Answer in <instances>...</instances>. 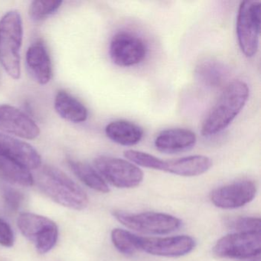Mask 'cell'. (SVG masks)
Wrapping results in <instances>:
<instances>
[{
  "mask_svg": "<svg viewBox=\"0 0 261 261\" xmlns=\"http://www.w3.org/2000/svg\"><path fill=\"white\" fill-rule=\"evenodd\" d=\"M113 215L128 228L149 234H166L181 226V220L176 217L159 212L132 214L115 211Z\"/></svg>",
  "mask_w": 261,
  "mask_h": 261,
  "instance_id": "6",
  "label": "cell"
},
{
  "mask_svg": "<svg viewBox=\"0 0 261 261\" xmlns=\"http://www.w3.org/2000/svg\"><path fill=\"white\" fill-rule=\"evenodd\" d=\"M36 181L42 192L61 205L79 211L88 206V198L85 191L57 168L44 166L38 174Z\"/></svg>",
  "mask_w": 261,
  "mask_h": 261,
  "instance_id": "2",
  "label": "cell"
},
{
  "mask_svg": "<svg viewBox=\"0 0 261 261\" xmlns=\"http://www.w3.org/2000/svg\"><path fill=\"white\" fill-rule=\"evenodd\" d=\"M260 20V3L251 0L241 3L237 18V36L240 48L246 57H253L257 53Z\"/></svg>",
  "mask_w": 261,
  "mask_h": 261,
  "instance_id": "5",
  "label": "cell"
},
{
  "mask_svg": "<svg viewBox=\"0 0 261 261\" xmlns=\"http://www.w3.org/2000/svg\"><path fill=\"white\" fill-rule=\"evenodd\" d=\"M68 165L74 175L87 186L101 193L110 192L109 186L101 175L90 165L75 160H68Z\"/></svg>",
  "mask_w": 261,
  "mask_h": 261,
  "instance_id": "21",
  "label": "cell"
},
{
  "mask_svg": "<svg viewBox=\"0 0 261 261\" xmlns=\"http://www.w3.org/2000/svg\"><path fill=\"white\" fill-rule=\"evenodd\" d=\"M22 234L34 244L41 254L49 252L59 238L57 224L49 218L33 213H22L17 220Z\"/></svg>",
  "mask_w": 261,
  "mask_h": 261,
  "instance_id": "7",
  "label": "cell"
},
{
  "mask_svg": "<svg viewBox=\"0 0 261 261\" xmlns=\"http://www.w3.org/2000/svg\"><path fill=\"white\" fill-rule=\"evenodd\" d=\"M260 232H236L218 240L213 252L218 257L249 261L260 255Z\"/></svg>",
  "mask_w": 261,
  "mask_h": 261,
  "instance_id": "9",
  "label": "cell"
},
{
  "mask_svg": "<svg viewBox=\"0 0 261 261\" xmlns=\"http://www.w3.org/2000/svg\"><path fill=\"white\" fill-rule=\"evenodd\" d=\"M256 192L257 187L254 181L241 180L212 191L211 201L220 208H238L253 201Z\"/></svg>",
  "mask_w": 261,
  "mask_h": 261,
  "instance_id": "12",
  "label": "cell"
},
{
  "mask_svg": "<svg viewBox=\"0 0 261 261\" xmlns=\"http://www.w3.org/2000/svg\"><path fill=\"white\" fill-rule=\"evenodd\" d=\"M195 240L190 236L167 238H143L138 236L137 249L154 256L178 257L192 252L195 247Z\"/></svg>",
  "mask_w": 261,
  "mask_h": 261,
  "instance_id": "11",
  "label": "cell"
},
{
  "mask_svg": "<svg viewBox=\"0 0 261 261\" xmlns=\"http://www.w3.org/2000/svg\"><path fill=\"white\" fill-rule=\"evenodd\" d=\"M2 195L6 205L12 211H18L24 201V195L17 189L10 186H4Z\"/></svg>",
  "mask_w": 261,
  "mask_h": 261,
  "instance_id": "25",
  "label": "cell"
},
{
  "mask_svg": "<svg viewBox=\"0 0 261 261\" xmlns=\"http://www.w3.org/2000/svg\"><path fill=\"white\" fill-rule=\"evenodd\" d=\"M137 238L138 235L123 229H114L111 232V240L114 247L126 256H132L138 251Z\"/></svg>",
  "mask_w": 261,
  "mask_h": 261,
  "instance_id": "22",
  "label": "cell"
},
{
  "mask_svg": "<svg viewBox=\"0 0 261 261\" xmlns=\"http://www.w3.org/2000/svg\"><path fill=\"white\" fill-rule=\"evenodd\" d=\"M27 69L33 79L40 85H46L53 75V67L48 49L40 41L35 42L27 53Z\"/></svg>",
  "mask_w": 261,
  "mask_h": 261,
  "instance_id": "16",
  "label": "cell"
},
{
  "mask_svg": "<svg viewBox=\"0 0 261 261\" xmlns=\"http://www.w3.org/2000/svg\"><path fill=\"white\" fill-rule=\"evenodd\" d=\"M62 4L60 0H36L30 4L29 14L33 20H43L55 14Z\"/></svg>",
  "mask_w": 261,
  "mask_h": 261,
  "instance_id": "23",
  "label": "cell"
},
{
  "mask_svg": "<svg viewBox=\"0 0 261 261\" xmlns=\"http://www.w3.org/2000/svg\"><path fill=\"white\" fill-rule=\"evenodd\" d=\"M147 54L141 38L129 32H120L113 37L110 55L113 62L120 67H130L143 62Z\"/></svg>",
  "mask_w": 261,
  "mask_h": 261,
  "instance_id": "10",
  "label": "cell"
},
{
  "mask_svg": "<svg viewBox=\"0 0 261 261\" xmlns=\"http://www.w3.org/2000/svg\"><path fill=\"white\" fill-rule=\"evenodd\" d=\"M248 97L247 83L241 80L230 82L203 121L202 136L211 137L226 129L245 106Z\"/></svg>",
  "mask_w": 261,
  "mask_h": 261,
  "instance_id": "1",
  "label": "cell"
},
{
  "mask_svg": "<svg viewBox=\"0 0 261 261\" xmlns=\"http://www.w3.org/2000/svg\"><path fill=\"white\" fill-rule=\"evenodd\" d=\"M14 242L15 236L13 229L7 221L0 218V245L11 247Z\"/></svg>",
  "mask_w": 261,
  "mask_h": 261,
  "instance_id": "26",
  "label": "cell"
},
{
  "mask_svg": "<svg viewBox=\"0 0 261 261\" xmlns=\"http://www.w3.org/2000/svg\"><path fill=\"white\" fill-rule=\"evenodd\" d=\"M195 74L200 82L212 88L221 86L227 77V68L224 65L212 59L200 62L195 69Z\"/></svg>",
  "mask_w": 261,
  "mask_h": 261,
  "instance_id": "19",
  "label": "cell"
},
{
  "mask_svg": "<svg viewBox=\"0 0 261 261\" xmlns=\"http://www.w3.org/2000/svg\"><path fill=\"white\" fill-rule=\"evenodd\" d=\"M0 180L18 186H31L34 184V177L30 170L19 163L0 155Z\"/></svg>",
  "mask_w": 261,
  "mask_h": 261,
  "instance_id": "20",
  "label": "cell"
},
{
  "mask_svg": "<svg viewBox=\"0 0 261 261\" xmlns=\"http://www.w3.org/2000/svg\"><path fill=\"white\" fill-rule=\"evenodd\" d=\"M23 24L20 13L12 10L0 19V63L12 79L21 76L20 50Z\"/></svg>",
  "mask_w": 261,
  "mask_h": 261,
  "instance_id": "3",
  "label": "cell"
},
{
  "mask_svg": "<svg viewBox=\"0 0 261 261\" xmlns=\"http://www.w3.org/2000/svg\"><path fill=\"white\" fill-rule=\"evenodd\" d=\"M124 156L137 166L164 171L180 176L192 177L204 174L212 166V161L205 155H190L176 160H163L141 151L126 150Z\"/></svg>",
  "mask_w": 261,
  "mask_h": 261,
  "instance_id": "4",
  "label": "cell"
},
{
  "mask_svg": "<svg viewBox=\"0 0 261 261\" xmlns=\"http://www.w3.org/2000/svg\"><path fill=\"white\" fill-rule=\"evenodd\" d=\"M105 133L108 138L114 143L126 146L137 144L143 137V129L127 120L111 122L106 126Z\"/></svg>",
  "mask_w": 261,
  "mask_h": 261,
  "instance_id": "17",
  "label": "cell"
},
{
  "mask_svg": "<svg viewBox=\"0 0 261 261\" xmlns=\"http://www.w3.org/2000/svg\"><path fill=\"white\" fill-rule=\"evenodd\" d=\"M260 219L255 217H238L227 221V225L237 232H260Z\"/></svg>",
  "mask_w": 261,
  "mask_h": 261,
  "instance_id": "24",
  "label": "cell"
},
{
  "mask_svg": "<svg viewBox=\"0 0 261 261\" xmlns=\"http://www.w3.org/2000/svg\"><path fill=\"white\" fill-rule=\"evenodd\" d=\"M55 109L62 118L72 123H82L88 118V110L85 105L65 91L56 94Z\"/></svg>",
  "mask_w": 261,
  "mask_h": 261,
  "instance_id": "18",
  "label": "cell"
},
{
  "mask_svg": "<svg viewBox=\"0 0 261 261\" xmlns=\"http://www.w3.org/2000/svg\"><path fill=\"white\" fill-rule=\"evenodd\" d=\"M0 132L27 140H34L40 129L34 120L15 107L0 105Z\"/></svg>",
  "mask_w": 261,
  "mask_h": 261,
  "instance_id": "13",
  "label": "cell"
},
{
  "mask_svg": "<svg viewBox=\"0 0 261 261\" xmlns=\"http://www.w3.org/2000/svg\"><path fill=\"white\" fill-rule=\"evenodd\" d=\"M195 133L185 128H172L162 131L155 140V146L160 152L167 154L186 152L196 143Z\"/></svg>",
  "mask_w": 261,
  "mask_h": 261,
  "instance_id": "15",
  "label": "cell"
},
{
  "mask_svg": "<svg viewBox=\"0 0 261 261\" xmlns=\"http://www.w3.org/2000/svg\"><path fill=\"white\" fill-rule=\"evenodd\" d=\"M94 166L102 178L120 189L137 187L143 179V172L131 162L115 157H97Z\"/></svg>",
  "mask_w": 261,
  "mask_h": 261,
  "instance_id": "8",
  "label": "cell"
},
{
  "mask_svg": "<svg viewBox=\"0 0 261 261\" xmlns=\"http://www.w3.org/2000/svg\"><path fill=\"white\" fill-rule=\"evenodd\" d=\"M0 155L19 163L29 170L39 169L42 165V158L33 146L25 142L1 133Z\"/></svg>",
  "mask_w": 261,
  "mask_h": 261,
  "instance_id": "14",
  "label": "cell"
}]
</instances>
